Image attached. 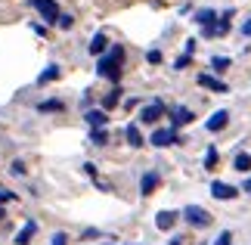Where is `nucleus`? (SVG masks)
Instances as JSON below:
<instances>
[{"mask_svg": "<svg viewBox=\"0 0 251 245\" xmlns=\"http://www.w3.org/2000/svg\"><path fill=\"white\" fill-rule=\"evenodd\" d=\"M31 6L44 16V22L56 25V19H59V6H56V0H31Z\"/></svg>", "mask_w": 251, "mask_h": 245, "instance_id": "4", "label": "nucleus"}, {"mask_svg": "<svg viewBox=\"0 0 251 245\" xmlns=\"http://www.w3.org/2000/svg\"><path fill=\"white\" fill-rule=\"evenodd\" d=\"M214 19H217V13H214V9H199V13H196V22H199L201 28L214 25Z\"/></svg>", "mask_w": 251, "mask_h": 245, "instance_id": "18", "label": "nucleus"}, {"mask_svg": "<svg viewBox=\"0 0 251 245\" xmlns=\"http://www.w3.org/2000/svg\"><path fill=\"white\" fill-rule=\"evenodd\" d=\"M177 218H180L177 211H158V214H155V227H158V230H171L174 223H177Z\"/></svg>", "mask_w": 251, "mask_h": 245, "instance_id": "11", "label": "nucleus"}, {"mask_svg": "<svg viewBox=\"0 0 251 245\" xmlns=\"http://www.w3.org/2000/svg\"><path fill=\"white\" fill-rule=\"evenodd\" d=\"M105 47H109V37L100 31V34H93V41H90V47H87V50H90L93 56H102V53H105Z\"/></svg>", "mask_w": 251, "mask_h": 245, "instance_id": "13", "label": "nucleus"}, {"mask_svg": "<svg viewBox=\"0 0 251 245\" xmlns=\"http://www.w3.org/2000/svg\"><path fill=\"white\" fill-rule=\"evenodd\" d=\"M161 115H165V103L155 100V103H146V106L140 109V121H143V124H155Z\"/></svg>", "mask_w": 251, "mask_h": 245, "instance_id": "5", "label": "nucleus"}, {"mask_svg": "<svg viewBox=\"0 0 251 245\" xmlns=\"http://www.w3.org/2000/svg\"><path fill=\"white\" fill-rule=\"evenodd\" d=\"M183 220L189 223V227H211V214L201 208V205H186V208H183Z\"/></svg>", "mask_w": 251, "mask_h": 245, "instance_id": "2", "label": "nucleus"}, {"mask_svg": "<svg viewBox=\"0 0 251 245\" xmlns=\"http://www.w3.org/2000/svg\"><path fill=\"white\" fill-rule=\"evenodd\" d=\"M13 199H16V195L9 192V190H0V205H3V202H13Z\"/></svg>", "mask_w": 251, "mask_h": 245, "instance_id": "30", "label": "nucleus"}, {"mask_svg": "<svg viewBox=\"0 0 251 245\" xmlns=\"http://www.w3.org/2000/svg\"><path fill=\"white\" fill-rule=\"evenodd\" d=\"M242 34H245V37H251V19H248V22L242 25Z\"/></svg>", "mask_w": 251, "mask_h": 245, "instance_id": "33", "label": "nucleus"}, {"mask_svg": "<svg viewBox=\"0 0 251 245\" xmlns=\"http://www.w3.org/2000/svg\"><path fill=\"white\" fill-rule=\"evenodd\" d=\"M9 171H13L16 177H25V162H22V159H16L13 164H9Z\"/></svg>", "mask_w": 251, "mask_h": 245, "instance_id": "24", "label": "nucleus"}, {"mask_svg": "<svg viewBox=\"0 0 251 245\" xmlns=\"http://www.w3.org/2000/svg\"><path fill=\"white\" fill-rule=\"evenodd\" d=\"M124 136H127V143L133 146V149H140V146H143V134H140V127H137V124H127Z\"/></svg>", "mask_w": 251, "mask_h": 245, "instance_id": "16", "label": "nucleus"}, {"mask_svg": "<svg viewBox=\"0 0 251 245\" xmlns=\"http://www.w3.org/2000/svg\"><path fill=\"white\" fill-rule=\"evenodd\" d=\"M56 25H59V28H65V31H69V28L75 25V16H62V13H59V19H56Z\"/></svg>", "mask_w": 251, "mask_h": 245, "instance_id": "25", "label": "nucleus"}, {"mask_svg": "<svg viewBox=\"0 0 251 245\" xmlns=\"http://www.w3.org/2000/svg\"><path fill=\"white\" fill-rule=\"evenodd\" d=\"M90 143H93V146H105V143H109V131H105V127H96V131H90Z\"/></svg>", "mask_w": 251, "mask_h": 245, "instance_id": "20", "label": "nucleus"}, {"mask_svg": "<svg viewBox=\"0 0 251 245\" xmlns=\"http://www.w3.org/2000/svg\"><path fill=\"white\" fill-rule=\"evenodd\" d=\"M53 245H69V236L65 233H53Z\"/></svg>", "mask_w": 251, "mask_h": 245, "instance_id": "28", "label": "nucleus"}, {"mask_svg": "<svg viewBox=\"0 0 251 245\" xmlns=\"http://www.w3.org/2000/svg\"><path fill=\"white\" fill-rule=\"evenodd\" d=\"M158 183H161L158 174H155V171H146V174H143V180H140V192H143V195H152V192L158 190Z\"/></svg>", "mask_w": 251, "mask_h": 245, "instance_id": "8", "label": "nucleus"}, {"mask_svg": "<svg viewBox=\"0 0 251 245\" xmlns=\"http://www.w3.org/2000/svg\"><path fill=\"white\" fill-rule=\"evenodd\" d=\"M242 190H245V192H251V177L245 180V186H242Z\"/></svg>", "mask_w": 251, "mask_h": 245, "instance_id": "34", "label": "nucleus"}, {"mask_svg": "<svg viewBox=\"0 0 251 245\" xmlns=\"http://www.w3.org/2000/svg\"><path fill=\"white\" fill-rule=\"evenodd\" d=\"M37 112H62V103L59 100H44L37 106Z\"/></svg>", "mask_w": 251, "mask_h": 245, "instance_id": "21", "label": "nucleus"}, {"mask_svg": "<svg viewBox=\"0 0 251 245\" xmlns=\"http://www.w3.org/2000/svg\"><path fill=\"white\" fill-rule=\"evenodd\" d=\"M183 242H186L183 236H171V242H168V245H183Z\"/></svg>", "mask_w": 251, "mask_h": 245, "instance_id": "32", "label": "nucleus"}, {"mask_svg": "<svg viewBox=\"0 0 251 245\" xmlns=\"http://www.w3.org/2000/svg\"><path fill=\"white\" fill-rule=\"evenodd\" d=\"M226 124H229V112H226V109H217V112L208 118V124H205V127H208L211 134H217V131H224Z\"/></svg>", "mask_w": 251, "mask_h": 245, "instance_id": "7", "label": "nucleus"}, {"mask_svg": "<svg viewBox=\"0 0 251 245\" xmlns=\"http://www.w3.org/2000/svg\"><path fill=\"white\" fill-rule=\"evenodd\" d=\"M211 195L220 199V202H229V199H236V195H239V190H236V186H229V183L214 180V183H211Z\"/></svg>", "mask_w": 251, "mask_h": 245, "instance_id": "6", "label": "nucleus"}, {"mask_svg": "<svg viewBox=\"0 0 251 245\" xmlns=\"http://www.w3.org/2000/svg\"><path fill=\"white\" fill-rule=\"evenodd\" d=\"M189 59H192V56H189V53H186V56H180V59H177V62H174V68H177V72H180V68H186V65H189Z\"/></svg>", "mask_w": 251, "mask_h": 245, "instance_id": "27", "label": "nucleus"}, {"mask_svg": "<svg viewBox=\"0 0 251 245\" xmlns=\"http://www.w3.org/2000/svg\"><path fill=\"white\" fill-rule=\"evenodd\" d=\"M3 214H6V211H3V208H0V220H3Z\"/></svg>", "mask_w": 251, "mask_h": 245, "instance_id": "35", "label": "nucleus"}, {"mask_svg": "<svg viewBox=\"0 0 251 245\" xmlns=\"http://www.w3.org/2000/svg\"><path fill=\"white\" fill-rule=\"evenodd\" d=\"M171 121H174V127H180V124H189V121H192V112L186 109V106H177V109L171 112Z\"/></svg>", "mask_w": 251, "mask_h": 245, "instance_id": "14", "label": "nucleus"}, {"mask_svg": "<svg viewBox=\"0 0 251 245\" xmlns=\"http://www.w3.org/2000/svg\"><path fill=\"white\" fill-rule=\"evenodd\" d=\"M121 62H124V47L115 44V47H109V53L100 56V62H96V75L109 78V81H118V78H121Z\"/></svg>", "mask_w": 251, "mask_h": 245, "instance_id": "1", "label": "nucleus"}, {"mask_svg": "<svg viewBox=\"0 0 251 245\" xmlns=\"http://www.w3.org/2000/svg\"><path fill=\"white\" fill-rule=\"evenodd\" d=\"M121 93H124L121 87H112V90L102 96V112H105V109H115V106L121 103Z\"/></svg>", "mask_w": 251, "mask_h": 245, "instance_id": "15", "label": "nucleus"}, {"mask_svg": "<svg viewBox=\"0 0 251 245\" xmlns=\"http://www.w3.org/2000/svg\"><path fill=\"white\" fill-rule=\"evenodd\" d=\"M217 159H220V155H217L214 146H211V149L205 152V168H208V171H214V168H217Z\"/></svg>", "mask_w": 251, "mask_h": 245, "instance_id": "22", "label": "nucleus"}, {"mask_svg": "<svg viewBox=\"0 0 251 245\" xmlns=\"http://www.w3.org/2000/svg\"><path fill=\"white\" fill-rule=\"evenodd\" d=\"M211 65H214V72H224V68H229V56H214Z\"/></svg>", "mask_w": 251, "mask_h": 245, "instance_id": "23", "label": "nucleus"}, {"mask_svg": "<svg viewBox=\"0 0 251 245\" xmlns=\"http://www.w3.org/2000/svg\"><path fill=\"white\" fill-rule=\"evenodd\" d=\"M149 143H152V146H158V149H165V146L180 143V136H177V131H174V127H158V131H152Z\"/></svg>", "mask_w": 251, "mask_h": 245, "instance_id": "3", "label": "nucleus"}, {"mask_svg": "<svg viewBox=\"0 0 251 245\" xmlns=\"http://www.w3.org/2000/svg\"><path fill=\"white\" fill-rule=\"evenodd\" d=\"M84 121L96 131V127H105V121H109V118H105L102 109H90V112H84Z\"/></svg>", "mask_w": 251, "mask_h": 245, "instance_id": "12", "label": "nucleus"}, {"mask_svg": "<svg viewBox=\"0 0 251 245\" xmlns=\"http://www.w3.org/2000/svg\"><path fill=\"white\" fill-rule=\"evenodd\" d=\"M62 72H59V65H47L44 72H41V78H37V84H50V81H56Z\"/></svg>", "mask_w": 251, "mask_h": 245, "instance_id": "17", "label": "nucleus"}, {"mask_svg": "<svg viewBox=\"0 0 251 245\" xmlns=\"http://www.w3.org/2000/svg\"><path fill=\"white\" fill-rule=\"evenodd\" d=\"M34 233H37V223H34V220H28L25 227L16 233V239H13V242H16V245H28V242L34 239Z\"/></svg>", "mask_w": 251, "mask_h": 245, "instance_id": "9", "label": "nucleus"}, {"mask_svg": "<svg viewBox=\"0 0 251 245\" xmlns=\"http://www.w3.org/2000/svg\"><path fill=\"white\" fill-rule=\"evenodd\" d=\"M146 59H149L152 65H158V62H161V53H158V50H149V53H146Z\"/></svg>", "mask_w": 251, "mask_h": 245, "instance_id": "29", "label": "nucleus"}, {"mask_svg": "<svg viewBox=\"0 0 251 245\" xmlns=\"http://www.w3.org/2000/svg\"><path fill=\"white\" fill-rule=\"evenodd\" d=\"M84 171L90 174V177H96V164H93V162H87V164H84Z\"/></svg>", "mask_w": 251, "mask_h": 245, "instance_id": "31", "label": "nucleus"}, {"mask_svg": "<svg viewBox=\"0 0 251 245\" xmlns=\"http://www.w3.org/2000/svg\"><path fill=\"white\" fill-rule=\"evenodd\" d=\"M233 168H236L239 174L251 171V155H248V152H239V155H236V162H233Z\"/></svg>", "mask_w": 251, "mask_h": 245, "instance_id": "19", "label": "nucleus"}, {"mask_svg": "<svg viewBox=\"0 0 251 245\" xmlns=\"http://www.w3.org/2000/svg\"><path fill=\"white\" fill-rule=\"evenodd\" d=\"M199 84L208 87V90H214V93H226V84L220 81V78H214V75H199Z\"/></svg>", "mask_w": 251, "mask_h": 245, "instance_id": "10", "label": "nucleus"}, {"mask_svg": "<svg viewBox=\"0 0 251 245\" xmlns=\"http://www.w3.org/2000/svg\"><path fill=\"white\" fill-rule=\"evenodd\" d=\"M214 245H233V233H229V230H224V233H220V236L214 239Z\"/></svg>", "mask_w": 251, "mask_h": 245, "instance_id": "26", "label": "nucleus"}]
</instances>
